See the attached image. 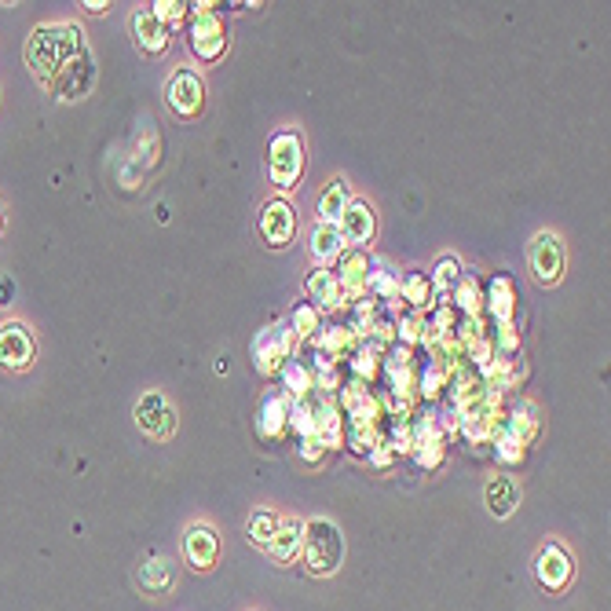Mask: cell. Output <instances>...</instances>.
Segmentation results:
<instances>
[{"label":"cell","instance_id":"obj_11","mask_svg":"<svg viewBox=\"0 0 611 611\" xmlns=\"http://www.w3.org/2000/svg\"><path fill=\"white\" fill-rule=\"evenodd\" d=\"M205 103V85L194 70H176L169 81V107L180 114V118H194Z\"/></svg>","mask_w":611,"mask_h":611},{"label":"cell","instance_id":"obj_23","mask_svg":"<svg viewBox=\"0 0 611 611\" xmlns=\"http://www.w3.org/2000/svg\"><path fill=\"white\" fill-rule=\"evenodd\" d=\"M304 290H308V301L322 304V308H341L344 297H341V286L333 279L330 268H315L304 282Z\"/></svg>","mask_w":611,"mask_h":611},{"label":"cell","instance_id":"obj_28","mask_svg":"<svg viewBox=\"0 0 611 611\" xmlns=\"http://www.w3.org/2000/svg\"><path fill=\"white\" fill-rule=\"evenodd\" d=\"M275 527H279V516L268 513V509H260V513L249 516L246 535H249V542H257V546H268L271 535H275Z\"/></svg>","mask_w":611,"mask_h":611},{"label":"cell","instance_id":"obj_22","mask_svg":"<svg viewBox=\"0 0 611 611\" xmlns=\"http://www.w3.org/2000/svg\"><path fill=\"white\" fill-rule=\"evenodd\" d=\"M308 253L319 260L322 268H326V264H333V260L344 253L341 227H337V224H315V231H311V242H308Z\"/></svg>","mask_w":611,"mask_h":611},{"label":"cell","instance_id":"obj_26","mask_svg":"<svg viewBox=\"0 0 611 611\" xmlns=\"http://www.w3.org/2000/svg\"><path fill=\"white\" fill-rule=\"evenodd\" d=\"M458 279H461V264L454 257H443L440 264H436V271H432V279H429L432 297L447 301V297H451V290L458 286Z\"/></svg>","mask_w":611,"mask_h":611},{"label":"cell","instance_id":"obj_6","mask_svg":"<svg viewBox=\"0 0 611 611\" xmlns=\"http://www.w3.org/2000/svg\"><path fill=\"white\" fill-rule=\"evenodd\" d=\"M527 260H531V271H535V279L542 286H557L560 275H564V246H560V238L553 231L535 235Z\"/></svg>","mask_w":611,"mask_h":611},{"label":"cell","instance_id":"obj_25","mask_svg":"<svg viewBox=\"0 0 611 611\" xmlns=\"http://www.w3.org/2000/svg\"><path fill=\"white\" fill-rule=\"evenodd\" d=\"M140 586L143 593H151V597H158V593H169L172 590V564L161 557H151L147 564L140 568Z\"/></svg>","mask_w":611,"mask_h":611},{"label":"cell","instance_id":"obj_3","mask_svg":"<svg viewBox=\"0 0 611 611\" xmlns=\"http://www.w3.org/2000/svg\"><path fill=\"white\" fill-rule=\"evenodd\" d=\"M304 169V143L297 132H279L268 147V176L279 191H293Z\"/></svg>","mask_w":611,"mask_h":611},{"label":"cell","instance_id":"obj_19","mask_svg":"<svg viewBox=\"0 0 611 611\" xmlns=\"http://www.w3.org/2000/svg\"><path fill=\"white\" fill-rule=\"evenodd\" d=\"M132 37L147 55H161L169 48V26H161L151 15V8H140L132 15Z\"/></svg>","mask_w":611,"mask_h":611},{"label":"cell","instance_id":"obj_34","mask_svg":"<svg viewBox=\"0 0 611 611\" xmlns=\"http://www.w3.org/2000/svg\"><path fill=\"white\" fill-rule=\"evenodd\" d=\"M297 454H301V461H311V465H319L322 458H326V447H322L315 436H304L301 447H297Z\"/></svg>","mask_w":611,"mask_h":611},{"label":"cell","instance_id":"obj_10","mask_svg":"<svg viewBox=\"0 0 611 611\" xmlns=\"http://www.w3.org/2000/svg\"><path fill=\"white\" fill-rule=\"evenodd\" d=\"M136 421H140V429L154 440H165L172 436L176 429V414H172V403L161 392H147V396L136 403Z\"/></svg>","mask_w":611,"mask_h":611},{"label":"cell","instance_id":"obj_18","mask_svg":"<svg viewBox=\"0 0 611 611\" xmlns=\"http://www.w3.org/2000/svg\"><path fill=\"white\" fill-rule=\"evenodd\" d=\"M483 308L491 311L498 326L513 322V315H516V286H513V279H509V275H494V279L487 282Z\"/></svg>","mask_w":611,"mask_h":611},{"label":"cell","instance_id":"obj_36","mask_svg":"<svg viewBox=\"0 0 611 611\" xmlns=\"http://www.w3.org/2000/svg\"><path fill=\"white\" fill-rule=\"evenodd\" d=\"M8 297H11V286L8 282H0V304H11Z\"/></svg>","mask_w":611,"mask_h":611},{"label":"cell","instance_id":"obj_20","mask_svg":"<svg viewBox=\"0 0 611 611\" xmlns=\"http://www.w3.org/2000/svg\"><path fill=\"white\" fill-rule=\"evenodd\" d=\"M483 502H487L491 516L505 520V516H513L516 505H520V487H516L513 476H494V480L487 483V491H483Z\"/></svg>","mask_w":611,"mask_h":611},{"label":"cell","instance_id":"obj_31","mask_svg":"<svg viewBox=\"0 0 611 611\" xmlns=\"http://www.w3.org/2000/svg\"><path fill=\"white\" fill-rule=\"evenodd\" d=\"M418 388H421V396H429V399H436L447 388V370H443V363L436 359V363L421 374V381H418Z\"/></svg>","mask_w":611,"mask_h":611},{"label":"cell","instance_id":"obj_21","mask_svg":"<svg viewBox=\"0 0 611 611\" xmlns=\"http://www.w3.org/2000/svg\"><path fill=\"white\" fill-rule=\"evenodd\" d=\"M348 205H352L348 180L337 176V180L326 183V191H322V198H319V224H341V216Z\"/></svg>","mask_w":611,"mask_h":611},{"label":"cell","instance_id":"obj_2","mask_svg":"<svg viewBox=\"0 0 611 611\" xmlns=\"http://www.w3.org/2000/svg\"><path fill=\"white\" fill-rule=\"evenodd\" d=\"M304 568L311 575H333L344 564V535L330 516H315L304 524Z\"/></svg>","mask_w":611,"mask_h":611},{"label":"cell","instance_id":"obj_14","mask_svg":"<svg viewBox=\"0 0 611 611\" xmlns=\"http://www.w3.org/2000/svg\"><path fill=\"white\" fill-rule=\"evenodd\" d=\"M0 363L8 370H26L33 363V337L22 322L0 326Z\"/></svg>","mask_w":611,"mask_h":611},{"label":"cell","instance_id":"obj_27","mask_svg":"<svg viewBox=\"0 0 611 611\" xmlns=\"http://www.w3.org/2000/svg\"><path fill=\"white\" fill-rule=\"evenodd\" d=\"M399 293H403V301H410L414 308L432 304L429 275H421V271H407V275H403V282H399Z\"/></svg>","mask_w":611,"mask_h":611},{"label":"cell","instance_id":"obj_5","mask_svg":"<svg viewBox=\"0 0 611 611\" xmlns=\"http://www.w3.org/2000/svg\"><path fill=\"white\" fill-rule=\"evenodd\" d=\"M293 330L290 326H268L260 330V337L253 341V366L260 374H282V366L293 359Z\"/></svg>","mask_w":611,"mask_h":611},{"label":"cell","instance_id":"obj_32","mask_svg":"<svg viewBox=\"0 0 611 611\" xmlns=\"http://www.w3.org/2000/svg\"><path fill=\"white\" fill-rule=\"evenodd\" d=\"M355 374H359V381H366V377L377 374V344H363V348H355Z\"/></svg>","mask_w":611,"mask_h":611},{"label":"cell","instance_id":"obj_37","mask_svg":"<svg viewBox=\"0 0 611 611\" xmlns=\"http://www.w3.org/2000/svg\"><path fill=\"white\" fill-rule=\"evenodd\" d=\"M0 227H4V213H0Z\"/></svg>","mask_w":611,"mask_h":611},{"label":"cell","instance_id":"obj_16","mask_svg":"<svg viewBox=\"0 0 611 611\" xmlns=\"http://www.w3.org/2000/svg\"><path fill=\"white\" fill-rule=\"evenodd\" d=\"M341 238H344V246L352 242L355 249L359 246H370L374 242V231H377V220H374V209H370V202H355L352 198V205L344 209V216H341Z\"/></svg>","mask_w":611,"mask_h":611},{"label":"cell","instance_id":"obj_35","mask_svg":"<svg viewBox=\"0 0 611 611\" xmlns=\"http://www.w3.org/2000/svg\"><path fill=\"white\" fill-rule=\"evenodd\" d=\"M85 8H88V11H92V15H103V11H107V8H110V4H103V0H88Z\"/></svg>","mask_w":611,"mask_h":611},{"label":"cell","instance_id":"obj_13","mask_svg":"<svg viewBox=\"0 0 611 611\" xmlns=\"http://www.w3.org/2000/svg\"><path fill=\"white\" fill-rule=\"evenodd\" d=\"M290 429V396L286 392H268L260 399L257 410V432L260 440H282V432Z\"/></svg>","mask_w":611,"mask_h":611},{"label":"cell","instance_id":"obj_15","mask_svg":"<svg viewBox=\"0 0 611 611\" xmlns=\"http://www.w3.org/2000/svg\"><path fill=\"white\" fill-rule=\"evenodd\" d=\"M92 81H96V63H92V55L81 52L74 63L66 66L63 77L52 85V92L59 99H85L92 92Z\"/></svg>","mask_w":611,"mask_h":611},{"label":"cell","instance_id":"obj_24","mask_svg":"<svg viewBox=\"0 0 611 611\" xmlns=\"http://www.w3.org/2000/svg\"><path fill=\"white\" fill-rule=\"evenodd\" d=\"M451 297H454V308L465 311V319H480L483 315V290L472 275H461L458 286L451 290Z\"/></svg>","mask_w":611,"mask_h":611},{"label":"cell","instance_id":"obj_17","mask_svg":"<svg viewBox=\"0 0 611 611\" xmlns=\"http://www.w3.org/2000/svg\"><path fill=\"white\" fill-rule=\"evenodd\" d=\"M301 542H304V524L301 520H293V516H286V520H279L275 535H271V542L264 549H268V557L275 560V564H290V560H297V553H301Z\"/></svg>","mask_w":611,"mask_h":611},{"label":"cell","instance_id":"obj_29","mask_svg":"<svg viewBox=\"0 0 611 611\" xmlns=\"http://www.w3.org/2000/svg\"><path fill=\"white\" fill-rule=\"evenodd\" d=\"M290 330H293V337H315V333L322 330L319 311L311 308V304H297V308H293V322H290Z\"/></svg>","mask_w":611,"mask_h":611},{"label":"cell","instance_id":"obj_8","mask_svg":"<svg viewBox=\"0 0 611 611\" xmlns=\"http://www.w3.org/2000/svg\"><path fill=\"white\" fill-rule=\"evenodd\" d=\"M571 571H575V564H571L568 549L557 546V542H546V546L535 553V579L542 582L549 593L568 590Z\"/></svg>","mask_w":611,"mask_h":611},{"label":"cell","instance_id":"obj_12","mask_svg":"<svg viewBox=\"0 0 611 611\" xmlns=\"http://www.w3.org/2000/svg\"><path fill=\"white\" fill-rule=\"evenodd\" d=\"M220 557V538L209 524H191L183 535V560L198 571H209Z\"/></svg>","mask_w":611,"mask_h":611},{"label":"cell","instance_id":"obj_33","mask_svg":"<svg viewBox=\"0 0 611 611\" xmlns=\"http://www.w3.org/2000/svg\"><path fill=\"white\" fill-rule=\"evenodd\" d=\"M421 326H425V322H421L418 315H403V319L396 322V341H403V348L414 344L421 337Z\"/></svg>","mask_w":611,"mask_h":611},{"label":"cell","instance_id":"obj_4","mask_svg":"<svg viewBox=\"0 0 611 611\" xmlns=\"http://www.w3.org/2000/svg\"><path fill=\"white\" fill-rule=\"evenodd\" d=\"M191 8H194V19H191V37H187V44H191V52L198 55L202 63H213V59H220L227 48L224 22L216 19V8H220V4L202 0V4H191Z\"/></svg>","mask_w":611,"mask_h":611},{"label":"cell","instance_id":"obj_9","mask_svg":"<svg viewBox=\"0 0 611 611\" xmlns=\"http://www.w3.org/2000/svg\"><path fill=\"white\" fill-rule=\"evenodd\" d=\"M260 235L275 249H286L293 242V235H297V213H293V205L286 198H275V202L264 205V213H260Z\"/></svg>","mask_w":611,"mask_h":611},{"label":"cell","instance_id":"obj_30","mask_svg":"<svg viewBox=\"0 0 611 611\" xmlns=\"http://www.w3.org/2000/svg\"><path fill=\"white\" fill-rule=\"evenodd\" d=\"M187 11H191V4H183V0H154L151 4V15L161 22V26H176V22L187 19Z\"/></svg>","mask_w":611,"mask_h":611},{"label":"cell","instance_id":"obj_1","mask_svg":"<svg viewBox=\"0 0 611 611\" xmlns=\"http://www.w3.org/2000/svg\"><path fill=\"white\" fill-rule=\"evenodd\" d=\"M81 52H85V41L77 26H37L26 44V63L44 88H52Z\"/></svg>","mask_w":611,"mask_h":611},{"label":"cell","instance_id":"obj_7","mask_svg":"<svg viewBox=\"0 0 611 611\" xmlns=\"http://www.w3.org/2000/svg\"><path fill=\"white\" fill-rule=\"evenodd\" d=\"M370 271H374V264H370V257H366L363 249H344L341 257H337L333 279H337V286H341L344 301H363Z\"/></svg>","mask_w":611,"mask_h":611}]
</instances>
